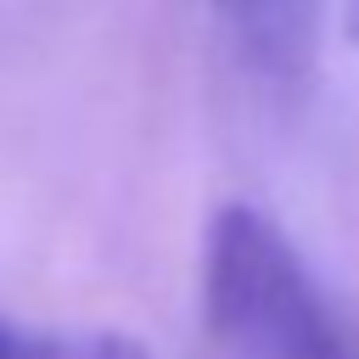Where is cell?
I'll return each mask as SVG.
<instances>
[{
	"instance_id": "cell-1",
	"label": "cell",
	"mask_w": 359,
	"mask_h": 359,
	"mask_svg": "<svg viewBox=\"0 0 359 359\" xmlns=\"http://www.w3.org/2000/svg\"><path fill=\"white\" fill-rule=\"evenodd\" d=\"M202 325L219 359H359L297 241L247 202L208 219Z\"/></svg>"
},
{
	"instance_id": "cell-2",
	"label": "cell",
	"mask_w": 359,
	"mask_h": 359,
	"mask_svg": "<svg viewBox=\"0 0 359 359\" xmlns=\"http://www.w3.org/2000/svg\"><path fill=\"white\" fill-rule=\"evenodd\" d=\"M241 56L275 90H297L314 73L320 45V0H219Z\"/></svg>"
},
{
	"instance_id": "cell-4",
	"label": "cell",
	"mask_w": 359,
	"mask_h": 359,
	"mask_svg": "<svg viewBox=\"0 0 359 359\" xmlns=\"http://www.w3.org/2000/svg\"><path fill=\"white\" fill-rule=\"evenodd\" d=\"M342 39L359 45V0H342Z\"/></svg>"
},
{
	"instance_id": "cell-3",
	"label": "cell",
	"mask_w": 359,
	"mask_h": 359,
	"mask_svg": "<svg viewBox=\"0 0 359 359\" xmlns=\"http://www.w3.org/2000/svg\"><path fill=\"white\" fill-rule=\"evenodd\" d=\"M0 359H151L123 331H45L0 314Z\"/></svg>"
}]
</instances>
